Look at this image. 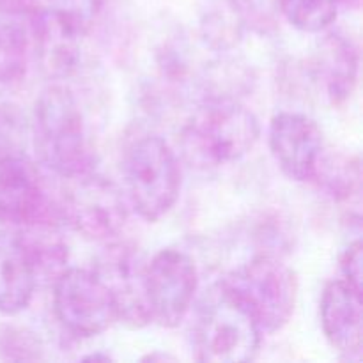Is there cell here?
<instances>
[{"mask_svg":"<svg viewBox=\"0 0 363 363\" xmlns=\"http://www.w3.org/2000/svg\"><path fill=\"white\" fill-rule=\"evenodd\" d=\"M30 137L39 162L62 179L94 172L96 156L84 113L69 87L57 82L39 94Z\"/></svg>","mask_w":363,"mask_h":363,"instance_id":"obj_1","label":"cell"},{"mask_svg":"<svg viewBox=\"0 0 363 363\" xmlns=\"http://www.w3.org/2000/svg\"><path fill=\"white\" fill-rule=\"evenodd\" d=\"M262 330L250 312L225 287L213 284L199 301L194 323V350L199 362H252L262 344Z\"/></svg>","mask_w":363,"mask_h":363,"instance_id":"obj_2","label":"cell"},{"mask_svg":"<svg viewBox=\"0 0 363 363\" xmlns=\"http://www.w3.org/2000/svg\"><path fill=\"white\" fill-rule=\"evenodd\" d=\"M261 124L240 99H202L183 130L186 156L201 165H225L257 145Z\"/></svg>","mask_w":363,"mask_h":363,"instance_id":"obj_3","label":"cell"},{"mask_svg":"<svg viewBox=\"0 0 363 363\" xmlns=\"http://www.w3.org/2000/svg\"><path fill=\"white\" fill-rule=\"evenodd\" d=\"M126 197L138 216L158 222L179 199L181 169L174 149L158 135H142L124 152Z\"/></svg>","mask_w":363,"mask_h":363,"instance_id":"obj_4","label":"cell"},{"mask_svg":"<svg viewBox=\"0 0 363 363\" xmlns=\"http://www.w3.org/2000/svg\"><path fill=\"white\" fill-rule=\"evenodd\" d=\"M222 282L250 312L262 333L279 332L293 318L298 301V277L279 255H255Z\"/></svg>","mask_w":363,"mask_h":363,"instance_id":"obj_5","label":"cell"},{"mask_svg":"<svg viewBox=\"0 0 363 363\" xmlns=\"http://www.w3.org/2000/svg\"><path fill=\"white\" fill-rule=\"evenodd\" d=\"M69 181L59 201L62 222L91 241H110L123 233L130 215L124 191L96 172Z\"/></svg>","mask_w":363,"mask_h":363,"instance_id":"obj_6","label":"cell"},{"mask_svg":"<svg viewBox=\"0 0 363 363\" xmlns=\"http://www.w3.org/2000/svg\"><path fill=\"white\" fill-rule=\"evenodd\" d=\"M53 311L69 335L91 339L117 321L108 287L94 269L66 268L53 280Z\"/></svg>","mask_w":363,"mask_h":363,"instance_id":"obj_7","label":"cell"},{"mask_svg":"<svg viewBox=\"0 0 363 363\" xmlns=\"http://www.w3.org/2000/svg\"><path fill=\"white\" fill-rule=\"evenodd\" d=\"M60 222V204L50 195L38 165L27 155L0 160V225L25 229Z\"/></svg>","mask_w":363,"mask_h":363,"instance_id":"obj_8","label":"cell"},{"mask_svg":"<svg viewBox=\"0 0 363 363\" xmlns=\"http://www.w3.org/2000/svg\"><path fill=\"white\" fill-rule=\"evenodd\" d=\"M199 272L194 259L176 248H163L145 264V293L152 323L176 328L194 305Z\"/></svg>","mask_w":363,"mask_h":363,"instance_id":"obj_9","label":"cell"},{"mask_svg":"<svg viewBox=\"0 0 363 363\" xmlns=\"http://www.w3.org/2000/svg\"><path fill=\"white\" fill-rule=\"evenodd\" d=\"M145 264L140 252L126 243H113L103 252L94 269L108 287L117 321L128 328H144L152 323L145 293Z\"/></svg>","mask_w":363,"mask_h":363,"instance_id":"obj_10","label":"cell"},{"mask_svg":"<svg viewBox=\"0 0 363 363\" xmlns=\"http://www.w3.org/2000/svg\"><path fill=\"white\" fill-rule=\"evenodd\" d=\"M268 144L277 165L289 179H314L325 145L318 123L300 112H280L269 123Z\"/></svg>","mask_w":363,"mask_h":363,"instance_id":"obj_11","label":"cell"},{"mask_svg":"<svg viewBox=\"0 0 363 363\" xmlns=\"http://www.w3.org/2000/svg\"><path fill=\"white\" fill-rule=\"evenodd\" d=\"M32 43L43 73L52 80H66L82 62L85 32L52 6H38L30 14Z\"/></svg>","mask_w":363,"mask_h":363,"instance_id":"obj_12","label":"cell"},{"mask_svg":"<svg viewBox=\"0 0 363 363\" xmlns=\"http://www.w3.org/2000/svg\"><path fill=\"white\" fill-rule=\"evenodd\" d=\"M321 326L330 346L347 362L362 360L363 315L362 293L342 279L325 287L321 296Z\"/></svg>","mask_w":363,"mask_h":363,"instance_id":"obj_13","label":"cell"},{"mask_svg":"<svg viewBox=\"0 0 363 363\" xmlns=\"http://www.w3.org/2000/svg\"><path fill=\"white\" fill-rule=\"evenodd\" d=\"M38 287L34 264L20 230L0 229V312L16 315L30 305Z\"/></svg>","mask_w":363,"mask_h":363,"instance_id":"obj_14","label":"cell"},{"mask_svg":"<svg viewBox=\"0 0 363 363\" xmlns=\"http://www.w3.org/2000/svg\"><path fill=\"white\" fill-rule=\"evenodd\" d=\"M360 71L358 45L346 32L325 35L315 55V77L332 105H344L353 96Z\"/></svg>","mask_w":363,"mask_h":363,"instance_id":"obj_15","label":"cell"},{"mask_svg":"<svg viewBox=\"0 0 363 363\" xmlns=\"http://www.w3.org/2000/svg\"><path fill=\"white\" fill-rule=\"evenodd\" d=\"M243 14L236 0H204L199 11V35L206 48L218 53L233 52L243 41Z\"/></svg>","mask_w":363,"mask_h":363,"instance_id":"obj_16","label":"cell"},{"mask_svg":"<svg viewBox=\"0 0 363 363\" xmlns=\"http://www.w3.org/2000/svg\"><path fill=\"white\" fill-rule=\"evenodd\" d=\"M21 238L34 264L35 277L39 280H53L67 268L66 241L59 234V223H39L21 229Z\"/></svg>","mask_w":363,"mask_h":363,"instance_id":"obj_17","label":"cell"},{"mask_svg":"<svg viewBox=\"0 0 363 363\" xmlns=\"http://www.w3.org/2000/svg\"><path fill=\"white\" fill-rule=\"evenodd\" d=\"M312 181H315L332 201L351 204L353 201H358L362 194L360 160L342 152L337 155L323 152Z\"/></svg>","mask_w":363,"mask_h":363,"instance_id":"obj_18","label":"cell"},{"mask_svg":"<svg viewBox=\"0 0 363 363\" xmlns=\"http://www.w3.org/2000/svg\"><path fill=\"white\" fill-rule=\"evenodd\" d=\"M255 78L247 64L220 59L206 67L201 78L204 99H240L252 91Z\"/></svg>","mask_w":363,"mask_h":363,"instance_id":"obj_19","label":"cell"},{"mask_svg":"<svg viewBox=\"0 0 363 363\" xmlns=\"http://www.w3.org/2000/svg\"><path fill=\"white\" fill-rule=\"evenodd\" d=\"M28 48L25 28L13 16H0V85L21 82L27 73Z\"/></svg>","mask_w":363,"mask_h":363,"instance_id":"obj_20","label":"cell"},{"mask_svg":"<svg viewBox=\"0 0 363 363\" xmlns=\"http://www.w3.org/2000/svg\"><path fill=\"white\" fill-rule=\"evenodd\" d=\"M340 0H284L282 16L294 28L318 34L337 20Z\"/></svg>","mask_w":363,"mask_h":363,"instance_id":"obj_21","label":"cell"},{"mask_svg":"<svg viewBox=\"0 0 363 363\" xmlns=\"http://www.w3.org/2000/svg\"><path fill=\"white\" fill-rule=\"evenodd\" d=\"M0 360L39 362L45 360L41 337L25 326L0 325Z\"/></svg>","mask_w":363,"mask_h":363,"instance_id":"obj_22","label":"cell"},{"mask_svg":"<svg viewBox=\"0 0 363 363\" xmlns=\"http://www.w3.org/2000/svg\"><path fill=\"white\" fill-rule=\"evenodd\" d=\"M30 124L23 110L13 103H0V160L25 155Z\"/></svg>","mask_w":363,"mask_h":363,"instance_id":"obj_23","label":"cell"},{"mask_svg":"<svg viewBox=\"0 0 363 363\" xmlns=\"http://www.w3.org/2000/svg\"><path fill=\"white\" fill-rule=\"evenodd\" d=\"M247 28L255 34L268 35L279 28L284 0H236Z\"/></svg>","mask_w":363,"mask_h":363,"instance_id":"obj_24","label":"cell"},{"mask_svg":"<svg viewBox=\"0 0 363 363\" xmlns=\"http://www.w3.org/2000/svg\"><path fill=\"white\" fill-rule=\"evenodd\" d=\"M340 273L342 280L354 291L362 293L363 284V245L360 240H354L347 245L340 255Z\"/></svg>","mask_w":363,"mask_h":363,"instance_id":"obj_25","label":"cell"},{"mask_svg":"<svg viewBox=\"0 0 363 363\" xmlns=\"http://www.w3.org/2000/svg\"><path fill=\"white\" fill-rule=\"evenodd\" d=\"M38 0H0V16H23L38 7Z\"/></svg>","mask_w":363,"mask_h":363,"instance_id":"obj_26","label":"cell"},{"mask_svg":"<svg viewBox=\"0 0 363 363\" xmlns=\"http://www.w3.org/2000/svg\"><path fill=\"white\" fill-rule=\"evenodd\" d=\"M155 358H158V360H174L172 357H167V354H149L144 360H155Z\"/></svg>","mask_w":363,"mask_h":363,"instance_id":"obj_27","label":"cell"},{"mask_svg":"<svg viewBox=\"0 0 363 363\" xmlns=\"http://www.w3.org/2000/svg\"><path fill=\"white\" fill-rule=\"evenodd\" d=\"M340 4H344L347 7H354V9L360 7V0H340Z\"/></svg>","mask_w":363,"mask_h":363,"instance_id":"obj_28","label":"cell"},{"mask_svg":"<svg viewBox=\"0 0 363 363\" xmlns=\"http://www.w3.org/2000/svg\"><path fill=\"white\" fill-rule=\"evenodd\" d=\"M84 360H110L108 354H91V357H85Z\"/></svg>","mask_w":363,"mask_h":363,"instance_id":"obj_29","label":"cell"}]
</instances>
